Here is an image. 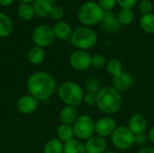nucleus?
Instances as JSON below:
<instances>
[{"label": "nucleus", "mask_w": 154, "mask_h": 153, "mask_svg": "<svg viewBox=\"0 0 154 153\" xmlns=\"http://www.w3.org/2000/svg\"><path fill=\"white\" fill-rule=\"evenodd\" d=\"M63 148L64 143L58 138L51 139L45 143L43 147V153H63Z\"/></svg>", "instance_id": "393cba45"}, {"label": "nucleus", "mask_w": 154, "mask_h": 153, "mask_svg": "<svg viewBox=\"0 0 154 153\" xmlns=\"http://www.w3.org/2000/svg\"><path fill=\"white\" fill-rule=\"evenodd\" d=\"M105 11L95 1H87L83 3L78 10L79 21L84 26H92L99 23L103 19Z\"/></svg>", "instance_id": "7ed1b4c3"}, {"label": "nucleus", "mask_w": 154, "mask_h": 153, "mask_svg": "<svg viewBox=\"0 0 154 153\" xmlns=\"http://www.w3.org/2000/svg\"><path fill=\"white\" fill-rule=\"evenodd\" d=\"M39 106V101L31 95L21 96L16 103V108L23 115H31L34 113Z\"/></svg>", "instance_id": "f8f14e48"}, {"label": "nucleus", "mask_w": 154, "mask_h": 153, "mask_svg": "<svg viewBox=\"0 0 154 153\" xmlns=\"http://www.w3.org/2000/svg\"><path fill=\"white\" fill-rule=\"evenodd\" d=\"M117 19L122 25H129L134 20V13L133 9L121 8L117 14Z\"/></svg>", "instance_id": "a878e982"}, {"label": "nucleus", "mask_w": 154, "mask_h": 153, "mask_svg": "<svg viewBox=\"0 0 154 153\" xmlns=\"http://www.w3.org/2000/svg\"><path fill=\"white\" fill-rule=\"evenodd\" d=\"M116 122L110 116H104L95 122V133L103 138L111 136L116 129Z\"/></svg>", "instance_id": "9d476101"}, {"label": "nucleus", "mask_w": 154, "mask_h": 153, "mask_svg": "<svg viewBox=\"0 0 154 153\" xmlns=\"http://www.w3.org/2000/svg\"><path fill=\"white\" fill-rule=\"evenodd\" d=\"M59 97L66 106H78L83 102L84 91L76 82L66 81L60 84L57 89Z\"/></svg>", "instance_id": "20e7f679"}, {"label": "nucleus", "mask_w": 154, "mask_h": 153, "mask_svg": "<svg viewBox=\"0 0 154 153\" xmlns=\"http://www.w3.org/2000/svg\"><path fill=\"white\" fill-rule=\"evenodd\" d=\"M32 5L34 10V14L40 18L50 16L51 8L53 6L48 0H34Z\"/></svg>", "instance_id": "a211bd4d"}, {"label": "nucleus", "mask_w": 154, "mask_h": 153, "mask_svg": "<svg viewBox=\"0 0 154 153\" xmlns=\"http://www.w3.org/2000/svg\"><path fill=\"white\" fill-rule=\"evenodd\" d=\"M106 60L104 55L102 54H95L92 56L91 59V67H93L96 69H101L106 67Z\"/></svg>", "instance_id": "cd10ccee"}, {"label": "nucleus", "mask_w": 154, "mask_h": 153, "mask_svg": "<svg viewBox=\"0 0 154 153\" xmlns=\"http://www.w3.org/2000/svg\"><path fill=\"white\" fill-rule=\"evenodd\" d=\"M114 146L119 150L125 151L130 149L134 142V134L127 126H118L111 135Z\"/></svg>", "instance_id": "6e6552de"}, {"label": "nucleus", "mask_w": 154, "mask_h": 153, "mask_svg": "<svg viewBox=\"0 0 154 153\" xmlns=\"http://www.w3.org/2000/svg\"><path fill=\"white\" fill-rule=\"evenodd\" d=\"M21 3H27V4H32V2L34 1V0H19Z\"/></svg>", "instance_id": "58836bf2"}, {"label": "nucleus", "mask_w": 154, "mask_h": 153, "mask_svg": "<svg viewBox=\"0 0 154 153\" xmlns=\"http://www.w3.org/2000/svg\"><path fill=\"white\" fill-rule=\"evenodd\" d=\"M149 141L148 135H146L145 133H140V134H135L134 135V144H137L139 146H146L147 142Z\"/></svg>", "instance_id": "72a5a7b5"}, {"label": "nucleus", "mask_w": 154, "mask_h": 153, "mask_svg": "<svg viewBox=\"0 0 154 153\" xmlns=\"http://www.w3.org/2000/svg\"><path fill=\"white\" fill-rule=\"evenodd\" d=\"M85 87H86L87 92L95 93V94H97L101 89L100 83H99L98 79L96 78H88L86 81V83H85Z\"/></svg>", "instance_id": "c85d7f7f"}, {"label": "nucleus", "mask_w": 154, "mask_h": 153, "mask_svg": "<svg viewBox=\"0 0 154 153\" xmlns=\"http://www.w3.org/2000/svg\"><path fill=\"white\" fill-rule=\"evenodd\" d=\"M14 0H0V5L1 6H9L13 4Z\"/></svg>", "instance_id": "e433bc0d"}, {"label": "nucleus", "mask_w": 154, "mask_h": 153, "mask_svg": "<svg viewBox=\"0 0 154 153\" xmlns=\"http://www.w3.org/2000/svg\"><path fill=\"white\" fill-rule=\"evenodd\" d=\"M84 144L87 153H104L106 150L107 145L106 138L97 134L87 140Z\"/></svg>", "instance_id": "2eb2a0df"}, {"label": "nucleus", "mask_w": 154, "mask_h": 153, "mask_svg": "<svg viewBox=\"0 0 154 153\" xmlns=\"http://www.w3.org/2000/svg\"><path fill=\"white\" fill-rule=\"evenodd\" d=\"M97 4L105 12H107L112 11L117 5V2L116 0H97Z\"/></svg>", "instance_id": "2f4dec72"}, {"label": "nucleus", "mask_w": 154, "mask_h": 153, "mask_svg": "<svg viewBox=\"0 0 154 153\" xmlns=\"http://www.w3.org/2000/svg\"><path fill=\"white\" fill-rule=\"evenodd\" d=\"M117 5L121 8L133 9L138 3V0H116Z\"/></svg>", "instance_id": "f704fd0d"}, {"label": "nucleus", "mask_w": 154, "mask_h": 153, "mask_svg": "<svg viewBox=\"0 0 154 153\" xmlns=\"http://www.w3.org/2000/svg\"><path fill=\"white\" fill-rule=\"evenodd\" d=\"M26 58L29 63L32 65H40L43 62L45 59V51L43 48L34 45L27 51Z\"/></svg>", "instance_id": "6ab92c4d"}, {"label": "nucleus", "mask_w": 154, "mask_h": 153, "mask_svg": "<svg viewBox=\"0 0 154 153\" xmlns=\"http://www.w3.org/2000/svg\"><path fill=\"white\" fill-rule=\"evenodd\" d=\"M123 97L121 93L113 87H105L97 93V108L105 115L116 114L122 107Z\"/></svg>", "instance_id": "f03ea898"}, {"label": "nucleus", "mask_w": 154, "mask_h": 153, "mask_svg": "<svg viewBox=\"0 0 154 153\" xmlns=\"http://www.w3.org/2000/svg\"><path fill=\"white\" fill-rule=\"evenodd\" d=\"M56 37L51 26L48 24H41L35 27L32 32V41L35 46L45 48L51 46Z\"/></svg>", "instance_id": "0eeeda50"}, {"label": "nucleus", "mask_w": 154, "mask_h": 153, "mask_svg": "<svg viewBox=\"0 0 154 153\" xmlns=\"http://www.w3.org/2000/svg\"><path fill=\"white\" fill-rule=\"evenodd\" d=\"M113 87L118 90L120 93L127 91L132 88L134 83V77L127 71H123L117 76L113 77Z\"/></svg>", "instance_id": "ddd939ff"}, {"label": "nucleus", "mask_w": 154, "mask_h": 153, "mask_svg": "<svg viewBox=\"0 0 154 153\" xmlns=\"http://www.w3.org/2000/svg\"><path fill=\"white\" fill-rule=\"evenodd\" d=\"M55 37L60 41H69L73 32V30L71 26L63 21H59L57 22L53 26H52Z\"/></svg>", "instance_id": "dca6fc26"}, {"label": "nucleus", "mask_w": 154, "mask_h": 153, "mask_svg": "<svg viewBox=\"0 0 154 153\" xmlns=\"http://www.w3.org/2000/svg\"><path fill=\"white\" fill-rule=\"evenodd\" d=\"M17 14L19 18L23 21H30L35 15L32 5L27 3H20L17 8Z\"/></svg>", "instance_id": "5701e85b"}, {"label": "nucleus", "mask_w": 154, "mask_h": 153, "mask_svg": "<svg viewBox=\"0 0 154 153\" xmlns=\"http://www.w3.org/2000/svg\"><path fill=\"white\" fill-rule=\"evenodd\" d=\"M56 134H57L58 139L64 143L73 140L75 137L73 127L72 125H69V124H60L56 130Z\"/></svg>", "instance_id": "aec40b11"}, {"label": "nucleus", "mask_w": 154, "mask_h": 153, "mask_svg": "<svg viewBox=\"0 0 154 153\" xmlns=\"http://www.w3.org/2000/svg\"><path fill=\"white\" fill-rule=\"evenodd\" d=\"M137 153H154V147L152 146H144Z\"/></svg>", "instance_id": "c9c22d12"}, {"label": "nucleus", "mask_w": 154, "mask_h": 153, "mask_svg": "<svg viewBox=\"0 0 154 153\" xmlns=\"http://www.w3.org/2000/svg\"><path fill=\"white\" fill-rule=\"evenodd\" d=\"M153 9V3L151 0H142L139 4V10L143 14H152Z\"/></svg>", "instance_id": "c756f323"}, {"label": "nucleus", "mask_w": 154, "mask_h": 153, "mask_svg": "<svg viewBox=\"0 0 154 153\" xmlns=\"http://www.w3.org/2000/svg\"><path fill=\"white\" fill-rule=\"evenodd\" d=\"M14 30L13 22L8 15L0 13V38H5L11 35Z\"/></svg>", "instance_id": "412c9836"}, {"label": "nucleus", "mask_w": 154, "mask_h": 153, "mask_svg": "<svg viewBox=\"0 0 154 153\" xmlns=\"http://www.w3.org/2000/svg\"><path fill=\"white\" fill-rule=\"evenodd\" d=\"M148 126V121L146 117L142 114L133 115L128 121V128L135 135L144 133Z\"/></svg>", "instance_id": "4468645a"}, {"label": "nucleus", "mask_w": 154, "mask_h": 153, "mask_svg": "<svg viewBox=\"0 0 154 153\" xmlns=\"http://www.w3.org/2000/svg\"><path fill=\"white\" fill-rule=\"evenodd\" d=\"M29 95L35 97L38 101L49 99L56 91V82L54 78L45 71L32 73L26 83Z\"/></svg>", "instance_id": "f257e3e1"}, {"label": "nucleus", "mask_w": 154, "mask_h": 153, "mask_svg": "<svg viewBox=\"0 0 154 153\" xmlns=\"http://www.w3.org/2000/svg\"><path fill=\"white\" fill-rule=\"evenodd\" d=\"M64 14H65L64 9L61 6H60V5H53L52 8H51V11L50 16L53 20L59 22V21H61V19L64 16Z\"/></svg>", "instance_id": "7c9ffc66"}, {"label": "nucleus", "mask_w": 154, "mask_h": 153, "mask_svg": "<svg viewBox=\"0 0 154 153\" xmlns=\"http://www.w3.org/2000/svg\"><path fill=\"white\" fill-rule=\"evenodd\" d=\"M72 127L78 140L87 141L95 133V121L88 115H79Z\"/></svg>", "instance_id": "423d86ee"}, {"label": "nucleus", "mask_w": 154, "mask_h": 153, "mask_svg": "<svg viewBox=\"0 0 154 153\" xmlns=\"http://www.w3.org/2000/svg\"><path fill=\"white\" fill-rule=\"evenodd\" d=\"M99 24L104 32L110 34L117 33L122 28V24L119 23L117 16L112 11L105 12L104 17L99 23Z\"/></svg>", "instance_id": "9b49d317"}, {"label": "nucleus", "mask_w": 154, "mask_h": 153, "mask_svg": "<svg viewBox=\"0 0 154 153\" xmlns=\"http://www.w3.org/2000/svg\"><path fill=\"white\" fill-rule=\"evenodd\" d=\"M92 55L88 50H76L69 56V64L77 71H85L91 67Z\"/></svg>", "instance_id": "1a4fd4ad"}, {"label": "nucleus", "mask_w": 154, "mask_h": 153, "mask_svg": "<svg viewBox=\"0 0 154 153\" xmlns=\"http://www.w3.org/2000/svg\"><path fill=\"white\" fill-rule=\"evenodd\" d=\"M140 26L142 30L149 34H154V14H143L140 19Z\"/></svg>", "instance_id": "b1692460"}, {"label": "nucleus", "mask_w": 154, "mask_h": 153, "mask_svg": "<svg viewBox=\"0 0 154 153\" xmlns=\"http://www.w3.org/2000/svg\"><path fill=\"white\" fill-rule=\"evenodd\" d=\"M104 153H116V152H115V151H105Z\"/></svg>", "instance_id": "a19ab883"}, {"label": "nucleus", "mask_w": 154, "mask_h": 153, "mask_svg": "<svg viewBox=\"0 0 154 153\" xmlns=\"http://www.w3.org/2000/svg\"><path fill=\"white\" fill-rule=\"evenodd\" d=\"M83 102L88 106H96V104H97V94L87 92L86 94H84Z\"/></svg>", "instance_id": "473e14b6"}, {"label": "nucleus", "mask_w": 154, "mask_h": 153, "mask_svg": "<svg viewBox=\"0 0 154 153\" xmlns=\"http://www.w3.org/2000/svg\"><path fill=\"white\" fill-rule=\"evenodd\" d=\"M63 153H87L85 149V144L80 142V140L73 139L69 142L64 143Z\"/></svg>", "instance_id": "4be33fe9"}, {"label": "nucleus", "mask_w": 154, "mask_h": 153, "mask_svg": "<svg viewBox=\"0 0 154 153\" xmlns=\"http://www.w3.org/2000/svg\"><path fill=\"white\" fill-rule=\"evenodd\" d=\"M106 69L107 73L109 75L113 76V77L117 76V75H119L120 73H122L124 71L123 70V64L117 59H111V60H109L106 62Z\"/></svg>", "instance_id": "bb28decb"}, {"label": "nucleus", "mask_w": 154, "mask_h": 153, "mask_svg": "<svg viewBox=\"0 0 154 153\" xmlns=\"http://www.w3.org/2000/svg\"><path fill=\"white\" fill-rule=\"evenodd\" d=\"M148 138H149V141L151 142H152L154 144V126L149 131V133H148Z\"/></svg>", "instance_id": "4c0bfd02"}, {"label": "nucleus", "mask_w": 154, "mask_h": 153, "mask_svg": "<svg viewBox=\"0 0 154 153\" xmlns=\"http://www.w3.org/2000/svg\"><path fill=\"white\" fill-rule=\"evenodd\" d=\"M78 117H79V113L76 106H64L59 114V120L60 124H63L72 125Z\"/></svg>", "instance_id": "f3484780"}, {"label": "nucleus", "mask_w": 154, "mask_h": 153, "mask_svg": "<svg viewBox=\"0 0 154 153\" xmlns=\"http://www.w3.org/2000/svg\"><path fill=\"white\" fill-rule=\"evenodd\" d=\"M69 41L77 50H88L97 45V35L90 27L79 26L73 31Z\"/></svg>", "instance_id": "39448f33"}, {"label": "nucleus", "mask_w": 154, "mask_h": 153, "mask_svg": "<svg viewBox=\"0 0 154 153\" xmlns=\"http://www.w3.org/2000/svg\"><path fill=\"white\" fill-rule=\"evenodd\" d=\"M48 1H49L52 5H55V3L57 2V0H48Z\"/></svg>", "instance_id": "ea45409f"}]
</instances>
